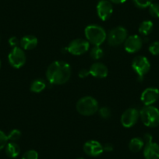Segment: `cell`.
<instances>
[{"label":"cell","instance_id":"obj_32","mask_svg":"<svg viewBox=\"0 0 159 159\" xmlns=\"http://www.w3.org/2000/svg\"><path fill=\"white\" fill-rule=\"evenodd\" d=\"M104 151H107V152H111V151H113L114 148H113V145L111 144V143H105L103 146Z\"/></svg>","mask_w":159,"mask_h":159},{"label":"cell","instance_id":"obj_17","mask_svg":"<svg viewBox=\"0 0 159 159\" xmlns=\"http://www.w3.org/2000/svg\"><path fill=\"white\" fill-rule=\"evenodd\" d=\"M6 148V154L8 157L11 158H15L17 157L20 153V146L15 142H10L7 143Z\"/></svg>","mask_w":159,"mask_h":159},{"label":"cell","instance_id":"obj_16","mask_svg":"<svg viewBox=\"0 0 159 159\" xmlns=\"http://www.w3.org/2000/svg\"><path fill=\"white\" fill-rule=\"evenodd\" d=\"M21 48L24 50L34 49L38 45V38L33 35H27L21 38L20 42Z\"/></svg>","mask_w":159,"mask_h":159},{"label":"cell","instance_id":"obj_26","mask_svg":"<svg viewBox=\"0 0 159 159\" xmlns=\"http://www.w3.org/2000/svg\"><path fill=\"white\" fill-rule=\"evenodd\" d=\"M22 159H38V154L34 150H29L23 154Z\"/></svg>","mask_w":159,"mask_h":159},{"label":"cell","instance_id":"obj_34","mask_svg":"<svg viewBox=\"0 0 159 159\" xmlns=\"http://www.w3.org/2000/svg\"><path fill=\"white\" fill-rule=\"evenodd\" d=\"M77 159H84V158H83V157H79V158H77Z\"/></svg>","mask_w":159,"mask_h":159},{"label":"cell","instance_id":"obj_23","mask_svg":"<svg viewBox=\"0 0 159 159\" xmlns=\"http://www.w3.org/2000/svg\"><path fill=\"white\" fill-rule=\"evenodd\" d=\"M136 7L140 9H145L149 7V6L152 3L153 0H133Z\"/></svg>","mask_w":159,"mask_h":159},{"label":"cell","instance_id":"obj_24","mask_svg":"<svg viewBox=\"0 0 159 159\" xmlns=\"http://www.w3.org/2000/svg\"><path fill=\"white\" fill-rule=\"evenodd\" d=\"M8 137V140H11L12 142L16 141V140H19L21 137V132L19 130V129H13L10 134L7 135Z\"/></svg>","mask_w":159,"mask_h":159},{"label":"cell","instance_id":"obj_30","mask_svg":"<svg viewBox=\"0 0 159 159\" xmlns=\"http://www.w3.org/2000/svg\"><path fill=\"white\" fill-rule=\"evenodd\" d=\"M90 74V71L86 69H82V70H80L79 72V76L80 78H85Z\"/></svg>","mask_w":159,"mask_h":159},{"label":"cell","instance_id":"obj_22","mask_svg":"<svg viewBox=\"0 0 159 159\" xmlns=\"http://www.w3.org/2000/svg\"><path fill=\"white\" fill-rule=\"evenodd\" d=\"M149 13L154 18H159V4L151 3L149 6Z\"/></svg>","mask_w":159,"mask_h":159},{"label":"cell","instance_id":"obj_33","mask_svg":"<svg viewBox=\"0 0 159 159\" xmlns=\"http://www.w3.org/2000/svg\"><path fill=\"white\" fill-rule=\"evenodd\" d=\"M110 1L116 4H122V3H124L126 0H110Z\"/></svg>","mask_w":159,"mask_h":159},{"label":"cell","instance_id":"obj_27","mask_svg":"<svg viewBox=\"0 0 159 159\" xmlns=\"http://www.w3.org/2000/svg\"><path fill=\"white\" fill-rule=\"evenodd\" d=\"M8 140V137L7 134L3 131L0 130V151L7 146Z\"/></svg>","mask_w":159,"mask_h":159},{"label":"cell","instance_id":"obj_15","mask_svg":"<svg viewBox=\"0 0 159 159\" xmlns=\"http://www.w3.org/2000/svg\"><path fill=\"white\" fill-rule=\"evenodd\" d=\"M90 74L97 78H105L108 76V70L105 64L102 62H94L89 70Z\"/></svg>","mask_w":159,"mask_h":159},{"label":"cell","instance_id":"obj_6","mask_svg":"<svg viewBox=\"0 0 159 159\" xmlns=\"http://www.w3.org/2000/svg\"><path fill=\"white\" fill-rule=\"evenodd\" d=\"M127 38V30L123 27H116L108 33V42L111 46H118Z\"/></svg>","mask_w":159,"mask_h":159},{"label":"cell","instance_id":"obj_8","mask_svg":"<svg viewBox=\"0 0 159 159\" xmlns=\"http://www.w3.org/2000/svg\"><path fill=\"white\" fill-rule=\"evenodd\" d=\"M9 62L13 68L19 69L26 62V55L24 50L19 47H14L8 56Z\"/></svg>","mask_w":159,"mask_h":159},{"label":"cell","instance_id":"obj_5","mask_svg":"<svg viewBox=\"0 0 159 159\" xmlns=\"http://www.w3.org/2000/svg\"><path fill=\"white\" fill-rule=\"evenodd\" d=\"M132 67L135 73L138 75V79L142 80L143 76L150 71L151 63L147 57L143 56H136L132 62Z\"/></svg>","mask_w":159,"mask_h":159},{"label":"cell","instance_id":"obj_4","mask_svg":"<svg viewBox=\"0 0 159 159\" xmlns=\"http://www.w3.org/2000/svg\"><path fill=\"white\" fill-rule=\"evenodd\" d=\"M76 110L83 116H92L98 110V102L94 98L86 96L78 101L76 103Z\"/></svg>","mask_w":159,"mask_h":159},{"label":"cell","instance_id":"obj_10","mask_svg":"<svg viewBox=\"0 0 159 159\" xmlns=\"http://www.w3.org/2000/svg\"><path fill=\"white\" fill-rule=\"evenodd\" d=\"M143 45V40L138 35H131L125 41L124 48L127 52L136 53L140 51Z\"/></svg>","mask_w":159,"mask_h":159},{"label":"cell","instance_id":"obj_28","mask_svg":"<svg viewBox=\"0 0 159 159\" xmlns=\"http://www.w3.org/2000/svg\"><path fill=\"white\" fill-rule=\"evenodd\" d=\"M99 115L103 119H108L111 116V110L108 107H103L99 110Z\"/></svg>","mask_w":159,"mask_h":159},{"label":"cell","instance_id":"obj_18","mask_svg":"<svg viewBox=\"0 0 159 159\" xmlns=\"http://www.w3.org/2000/svg\"><path fill=\"white\" fill-rule=\"evenodd\" d=\"M144 141L140 137H134L129 143V148L132 152L137 153L141 151L144 147Z\"/></svg>","mask_w":159,"mask_h":159},{"label":"cell","instance_id":"obj_19","mask_svg":"<svg viewBox=\"0 0 159 159\" xmlns=\"http://www.w3.org/2000/svg\"><path fill=\"white\" fill-rule=\"evenodd\" d=\"M153 27H154V24H153L152 21L144 20L140 24V27H139V32L140 34L143 35V36H148L151 33Z\"/></svg>","mask_w":159,"mask_h":159},{"label":"cell","instance_id":"obj_29","mask_svg":"<svg viewBox=\"0 0 159 159\" xmlns=\"http://www.w3.org/2000/svg\"><path fill=\"white\" fill-rule=\"evenodd\" d=\"M9 44H10V46L12 47H17V45L19 44V40L16 37H11V38L9 39Z\"/></svg>","mask_w":159,"mask_h":159},{"label":"cell","instance_id":"obj_14","mask_svg":"<svg viewBox=\"0 0 159 159\" xmlns=\"http://www.w3.org/2000/svg\"><path fill=\"white\" fill-rule=\"evenodd\" d=\"M145 159H159V144L154 142L146 143L143 148Z\"/></svg>","mask_w":159,"mask_h":159},{"label":"cell","instance_id":"obj_31","mask_svg":"<svg viewBox=\"0 0 159 159\" xmlns=\"http://www.w3.org/2000/svg\"><path fill=\"white\" fill-rule=\"evenodd\" d=\"M143 140L144 141V144L151 143V142H152V136L150 134H146L144 135V137H143Z\"/></svg>","mask_w":159,"mask_h":159},{"label":"cell","instance_id":"obj_11","mask_svg":"<svg viewBox=\"0 0 159 159\" xmlns=\"http://www.w3.org/2000/svg\"><path fill=\"white\" fill-rule=\"evenodd\" d=\"M159 90L156 88H148L143 91L140 100L144 106L152 105L158 100Z\"/></svg>","mask_w":159,"mask_h":159},{"label":"cell","instance_id":"obj_35","mask_svg":"<svg viewBox=\"0 0 159 159\" xmlns=\"http://www.w3.org/2000/svg\"><path fill=\"white\" fill-rule=\"evenodd\" d=\"M0 68H1V61H0Z\"/></svg>","mask_w":159,"mask_h":159},{"label":"cell","instance_id":"obj_12","mask_svg":"<svg viewBox=\"0 0 159 159\" xmlns=\"http://www.w3.org/2000/svg\"><path fill=\"white\" fill-rule=\"evenodd\" d=\"M113 12L112 5L108 0H101L97 5L98 16L102 20L105 21L111 17Z\"/></svg>","mask_w":159,"mask_h":159},{"label":"cell","instance_id":"obj_25","mask_svg":"<svg viewBox=\"0 0 159 159\" xmlns=\"http://www.w3.org/2000/svg\"><path fill=\"white\" fill-rule=\"evenodd\" d=\"M150 53L153 56H159V42L158 41H156V42H152V43L150 45L149 48Z\"/></svg>","mask_w":159,"mask_h":159},{"label":"cell","instance_id":"obj_9","mask_svg":"<svg viewBox=\"0 0 159 159\" xmlns=\"http://www.w3.org/2000/svg\"><path fill=\"white\" fill-rule=\"evenodd\" d=\"M140 118V111L136 108H128L121 116V123L124 127L130 128L134 126Z\"/></svg>","mask_w":159,"mask_h":159},{"label":"cell","instance_id":"obj_3","mask_svg":"<svg viewBox=\"0 0 159 159\" xmlns=\"http://www.w3.org/2000/svg\"><path fill=\"white\" fill-rule=\"evenodd\" d=\"M85 36L87 39L94 46H100L107 38V34L103 27L98 25H89L85 28Z\"/></svg>","mask_w":159,"mask_h":159},{"label":"cell","instance_id":"obj_13","mask_svg":"<svg viewBox=\"0 0 159 159\" xmlns=\"http://www.w3.org/2000/svg\"><path fill=\"white\" fill-rule=\"evenodd\" d=\"M85 154L91 157H98L103 153V146L97 140H89L84 145Z\"/></svg>","mask_w":159,"mask_h":159},{"label":"cell","instance_id":"obj_1","mask_svg":"<svg viewBox=\"0 0 159 159\" xmlns=\"http://www.w3.org/2000/svg\"><path fill=\"white\" fill-rule=\"evenodd\" d=\"M71 76V67L64 61H56L50 64L46 71V77L52 84H63Z\"/></svg>","mask_w":159,"mask_h":159},{"label":"cell","instance_id":"obj_2","mask_svg":"<svg viewBox=\"0 0 159 159\" xmlns=\"http://www.w3.org/2000/svg\"><path fill=\"white\" fill-rule=\"evenodd\" d=\"M140 118L148 127H157L159 126V109L153 105L144 106L140 111Z\"/></svg>","mask_w":159,"mask_h":159},{"label":"cell","instance_id":"obj_20","mask_svg":"<svg viewBox=\"0 0 159 159\" xmlns=\"http://www.w3.org/2000/svg\"><path fill=\"white\" fill-rule=\"evenodd\" d=\"M46 88V83L44 80L37 79L34 80L30 86V91L34 93H40Z\"/></svg>","mask_w":159,"mask_h":159},{"label":"cell","instance_id":"obj_21","mask_svg":"<svg viewBox=\"0 0 159 159\" xmlns=\"http://www.w3.org/2000/svg\"><path fill=\"white\" fill-rule=\"evenodd\" d=\"M104 52L100 46H94L91 51V56L92 59L98 60L103 57Z\"/></svg>","mask_w":159,"mask_h":159},{"label":"cell","instance_id":"obj_7","mask_svg":"<svg viewBox=\"0 0 159 159\" xmlns=\"http://www.w3.org/2000/svg\"><path fill=\"white\" fill-rule=\"evenodd\" d=\"M90 48V43L88 41L81 38H77L72 41L67 47V51L74 56H80L88 51Z\"/></svg>","mask_w":159,"mask_h":159}]
</instances>
